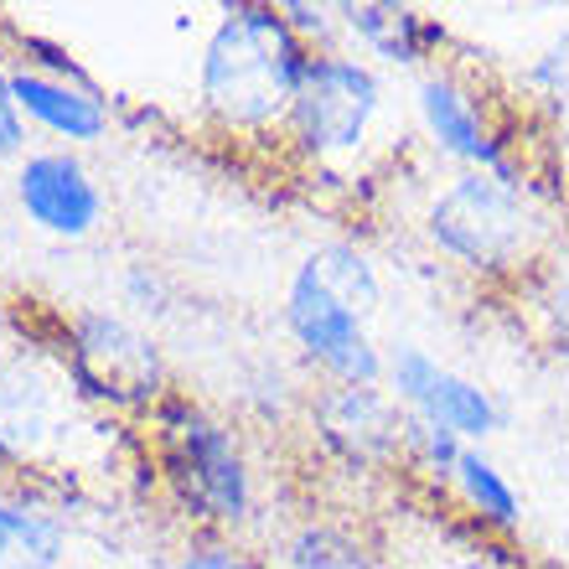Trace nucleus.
I'll use <instances>...</instances> for the list:
<instances>
[{"mask_svg":"<svg viewBox=\"0 0 569 569\" xmlns=\"http://www.w3.org/2000/svg\"><path fill=\"white\" fill-rule=\"evenodd\" d=\"M171 481L187 508H197L202 518H243L249 512V471L243 456L233 446V435L223 425H212L197 409H181L171 425Z\"/></svg>","mask_w":569,"mask_h":569,"instance_id":"nucleus-5","label":"nucleus"},{"mask_svg":"<svg viewBox=\"0 0 569 569\" xmlns=\"http://www.w3.org/2000/svg\"><path fill=\"white\" fill-rule=\"evenodd\" d=\"M21 150V109H16L11 78L0 73V156H16Z\"/></svg>","mask_w":569,"mask_h":569,"instance_id":"nucleus-18","label":"nucleus"},{"mask_svg":"<svg viewBox=\"0 0 569 569\" xmlns=\"http://www.w3.org/2000/svg\"><path fill=\"white\" fill-rule=\"evenodd\" d=\"M378 311V274L373 264L347 249V243H321L290 280L284 296V327L306 347L327 373L342 383H378L383 358L368 337V316Z\"/></svg>","mask_w":569,"mask_h":569,"instance_id":"nucleus-1","label":"nucleus"},{"mask_svg":"<svg viewBox=\"0 0 569 569\" xmlns=\"http://www.w3.org/2000/svg\"><path fill=\"white\" fill-rule=\"evenodd\" d=\"M290 569H368L362 549L352 539H342L337 528H306L290 543Z\"/></svg>","mask_w":569,"mask_h":569,"instance_id":"nucleus-16","label":"nucleus"},{"mask_svg":"<svg viewBox=\"0 0 569 569\" xmlns=\"http://www.w3.org/2000/svg\"><path fill=\"white\" fill-rule=\"evenodd\" d=\"M296 27L270 6L228 11L202 52V99L223 124H270L290 114L306 73Z\"/></svg>","mask_w":569,"mask_h":569,"instance_id":"nucleus-2","label":"nucleus"},{"mask_svg":"<svg viewBox=\"0 0 569 569\" xmlns=\"http://www.w3.org/2000/svg\"><path fill=\"white\" fill-rule=\"evenodd\" d=\"M177 569H254V565L243 555H233V549H218V543H212V549H192Z\"/></svg>","mask_w":569,"mask_h":569,"instance_id":"nucleus-20","label":"nucleus"},{"mask_svg":"<svg viewBox=\"0 0 569 569\" xmlns=\"http://www.w3.org/2000/svg\"><path fill=\"white\" fill-rule=\"evenodd\" d=\"M373 114H378L373 68H362L358 58H331V52L306 62L296 104H290V120H296V136L306 150H316V156L358 150Z\"/></svg>","mask_w":569,"mask_h":569,"instance_id":"nucleus-4","label":"nucleus"},{"mask_svg":"<svg viewBox=\"0 0 569 569\" xmlns=\"http://www.w3.org/2000/svg\"><path fill=\"white\" fill-rule=\"evenodd\" d=\"M430 239L471 270H512L533 249V212L502 171H466L430 202Z\"/></svg>","mask_w":569,"mask_h":569,"instance_id":"nucleus-3","label":"nucleus"},{"mask_svg":"<svg viewBox=\"0 0 569 569\" xmlns=\"http://www.w3.org/2000/svg\"><path fill=\"white\" fill-rule=\"evenodd\" d=\"M352 16V31H358L368 47H378L383 58L393 62H409L420 52V16L415 11H399V6H358Z\"/></svg>","mask_w":569,"mask_h":569,"instance_id":"nucleus-15","label":"nucleus"},{"mask_svg":"<svg viewBox=\"0 0 569 569\" xmlns=\"http://www.w3.org/2000/svg\"><path fill=\"white\" fill-rule=\"evenodd\" d=\"M533 83H543L555 99H569V27H565V37L533 62Z\"/></svg>","mask_w":569,"mask_h":569,"instance_id":"nucleus-17","label":"nucleus"},{"mask_svg":"<svg viewBox=\"0 0 569 569\" xmlns=\"http://www.w3.org/2000/svg\"><path fill=\"white\" fill-rule=\"evenodd\" d=\"M420 114H425V124H430V136L440 140L450 156L477 161L481 171H502V177H512L508 166H502V156H497V146L487 140V124H481L477 104H471L450 78H425L420 83Z\"/></svg>","mask_w":569,"mask_h":569,"instance_id":"nucleus-11","label":"nucleus"},{"mask_svg":"<svg viewBox=\"0 0 569 569\" xmlns=\"http://www.w3.org/2000/svg\"><path fill=\"white\" fill-rule=\"evenodd\" d=\"M16 197L37 228L58 233V239H83L99 212H104V197L93 187V177L68 156V150H47V156H31L21 171H16Z\"/></svg>","mask_w":569,"mask_h":569,"instance_id":"nucleus-8","label":"nucleus"},{"mask_svg":"<svg viewBox=\"0 0 569 569\" xmlns=\"http://www.w3.org/2000/svg\"><path fill=\"white\" fill-rule=\"evenodd\" d=\"M543 311L555 316V337L569 347V270H565V274H555L549 296H543Z\"/></svg>","mask_w":569,"mask_h":569,"instance_id":"nucleus-19","label":"nucleus"},{"mask_svg":"<svg viewBox=\"0 0 569 569\" xmlns=\"http://www.w3.org/2000/svg\"><path fill=\"white\" fill-rule=\"evenodd\" d=\"M389 383H393V399L409 405L415 425L446 430V435H456V440H477V435L497 430L492 393L477 389L471 378L440 368V362H435L430 352H420V347H399V352H393Z\"/></svg>","mask_w":569,"mask_h":569,"instance_id":"nucleus-6","label":"nucleus"},{"mask_svg":"<svg viewBox=\"0 0 569 569\" xmlns=\"http://www.w3.org/2000/svg\"><path fill=\"white\" fill-rule=\"evenodd\" d=\"M11 93H16V109H27L31 120L47 124L62 140H99L109 124L104 104L83 83H62V78H42V73H11Z\"/></svg>","mask_w":569,"mask_h":569,"instance_id":"nucleus-10","label":"nucleus"},{"mask_svg":"<svg viewBox=\"0 0 569 569\" xmlns=\"http://www.w3.org/2000/svg\"><path fill=\"white\" fill-rule=\"evenodd\" d=\"M456 487L466 492V502L481 512V518H492V523L512 528L518 523V497H512V487L502 481V471H497L481 450H461V461H456Z\"/></svg>","mask_w":569,"mask_h":569,"instance_id":"nucleus-14","label":"nucleus"},{"mask_svg":"<svg viewBox=\"0 0 569 569\" xmlns=\"http://www.w3.org/2000/svg\"><path fill=\"white\" fill-rule=\"evenodd\" d=\"M316 420L327 446H337L352 461H378L409 435V420H399V399L378 393L373 383H337L316 399Z\"/></svg>","mask_w":569,"mask_h":569,"instance_id":"nucleus-9","label":"nucleus"},{"mask_svg":"<svg viewBox=\"0 0 569 569\" xmlns=\"http://www.w3.org/2000/svg\"><path fill=\"white\" fill-rule=\"evenodd\" d=\"M52 430V389L31 362H0V450H31Z\"/></svg>","mask_w":569,"mask_h":569,"instance_id":"nucleus-12","label":"nucleus"},{"mask_svg":"<svg viewBox=\"0 0 569 569\" xmlns=\"http://www.w3.org/2000/svg\"><path fill=\"white\" fill-rule=\"evenodd\" d=\"M73 378L99 399L146 405L161 389V358L150 337L124 327L120 316H78L73 327Z\"/></svg>","mask_w":569,"mask_h":569,"instance_id":"nucleus-7","label":"nucleus"},{"mask_svg":"<svg viewBox=\"0 0 569 569\" xmlns=\"http://www.w3.org/2000/svg\"><path fill=\"white\" fill-rule=\"evenodd\" d=\"M62 569H89V565H62Z\"/></svg>","mask_w":569,"mask_h":569,"instance_id":"nucleus-21","label":"nucleus"},{"mask_svg":"<svg viewBox=\"0 0 569 569\" xmlns=\"http://www.w3.org/2000/svg\"><path fill=\"white\" fill-rule=\"evenodd\" d=\"M62 523L27 502H0V569H62Z\"/></svg>","mask_w":569,"mask_h":569,"instance_id":"nucleus-13","label":"nucleus"}]
</instances>
